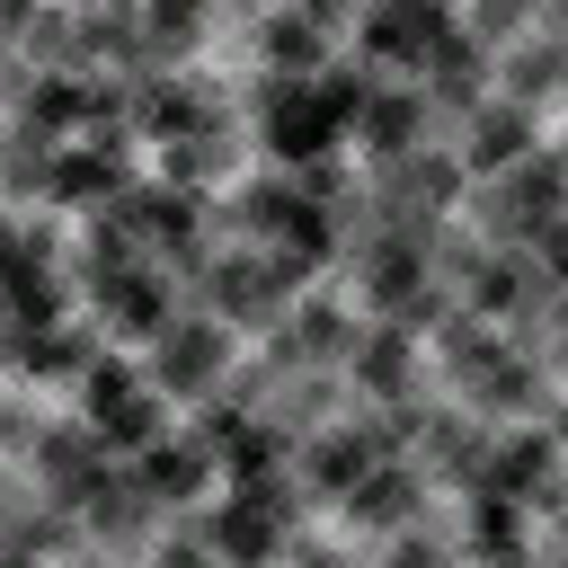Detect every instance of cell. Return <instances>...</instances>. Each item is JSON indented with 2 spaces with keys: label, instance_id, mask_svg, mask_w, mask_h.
<instances>
[{
  "label": "cell",
  "instance_id": "1",
  "mask_svg": "<svg viewBox=\"0 0 568 568\" xmlns=\"http://www.w3.org/2000/svg\"><path fill=\"white\" fill-rule=\"evenodd\" d=\"M550 222H559V160H550V151H524L506 178H488V195H479V231H488L497 248H515V240H550Z\"/></svg>",
  "mask_w": 568,
  "mask_h": 568
},
{
  "label": "cell",
  "instance_id": "2",
  "mask_svg": "<svg viewBox=\"0 0 568 568\" xmlns=\"http://www.w3.org/2000/svg\"><path fill=\"white\" fill-rule=\"evenodd\" d=\"M257 115H266V151H275L284 169H311V160H328V142H337V115L320 106V89H311V80H284V71L257 80Z\"/></svg>",
  "mask_w": 568,
  "mask_h": 568
},
{
  "label": "cell",
  "instance_id": "3",
  "mask_svg": "<svg viewBox=\"0 0 568 568\" xmlns=\"http://www.w3.org/2000/svg\"><path fill=\"white\" fill-rule=\"evenodd\" d=\"M231 373V337H222V320L204 311V320H178V328H160V355H151V382H169V390H213Z\"/></svg>",
  "mask_w": 568,
  "mask_h": 568
},
{
  "label": "cell",
  "instance_id": "4",
  "mask_svg": "<svg viewBox=\"0 0 568 568\" xmlns=\"http://www.w3.org/2000/svg\"><path fill=\"white\" fill-rule=\"evenodd\" d=\"M444 36H453V18L435 0H399V9H373L364 18V62H426Z\"/></svg>",
  "mask_w": 568,
  "mask_h": 568
},
{
  "label": "cell",
  "instance_id": "5",
  "mask_svg": "<svg viewBox=\"0 0 568 568\" xmlns=\"http://www.w3.org/2000/svg\"><path fill=\"white\" fill-rule=\"evenodd\" d=\"M204 302H213V320H284L275 257H213V275H204Z\"/></svg>",
  "mask_w": 568,
  "mask_h": 568
},
{
  "label": "cell",
  "instance_id": "6",
  "mask_svg": "<svg viewBox=\"0 0 568 568\" xmlns=\"http://www.w3.org/2000/svg\"><path fill=\"white\" fill-rule=\"evenodd\" d=\"M98 453H106V435H98V426H62V435H44V444H36V462H44V479H53V506H89V497L106 488Z\"/></svg>",
  "mask_w": 568,
  "mask_h": 568
},
{
  "label": "cell",
  "instance_id": "7",
  "mask_svg": "<svg viewBox=\"0 0 568 568\" xmlns=\"http://www.w3.org/2000/svg\"><path fill=\"white\" fill-rule=\"evenodd\" d=\"M470 488H488V497H532V506H559V497H550V435H515V444L479 453Z\"/></svg>",
  "mask_w": 568,
  "mask_h": 568
},
{
  "label": "cell",
  "instance_id": "8",
  "mask_svg": "<svg viewBox=\"0 0 568 568\" xmlns=\"http://www.w3.org/2000/svg\"><path fill=\"white\" fill-rule=\"evenodd\" d=\"M524 151H532V115L506 106V98H479V106H470V169H479V178H506Z\"/></svg>",
  "mask_w": 568,
  "mask_h": 568
},
{
  "label": "cell",
  "instance_id": "9",
  "mask_svg": "<svg viewBox=\"0 0 568 568\" xmlns=\"http://www.w3.org/2000/svg\"><path fill=\"white\" fill-rule=\"evenodd\" d=\"M98 302H106L124 328H151V337L169 328V284H160V266H151V257H133V266H106V275H98Z\"/></svg>",
  "mask_w": 568,
  "mask_h": 568
},
{
  "label": "cell",
  "instance_id": "10",
  "mask_svg": "<svg viewBox=\"0 0 568 568\" xmlns=\"http://www.w3.org/2000/svg\"><path fill=\"white\" fill-rule=\"evenodd\" d=\"M9 364L18 373H44V382H71L98 364V328H18L9 337Z\"/></svg>",
  "mask_w": 568,
  "mask_h": 568
},
{
  "label": "cell",
  "instance_id": "11",
  "mask_svg": "<svg viewBox=\"0 0 568 568\" xmlns=\"http://www.w3.org/2000/svg\"><path fill=\"white\" fill-rule=\"evenodd\" d=\"M346 373L373 390V399H399L408 382H417V355H408V328L399 320H382V328H364L355 337V355H346Z\"/></svg>",
  "mask_w": 568,
  "mask_h": 568
},
{
  "label": "cell",
  "instance_id": "12",
  "mask_svg": "<svg viewBox=\"0 0 568 568\" xmlns=\"http://www.w3.org/2000/svg\"><path fill=\"white\" fill-rule=\"evenodd\" d=\"M426 115H435V106H426L417 89H382V98L355 115V124H364V151H373V169H382V160H399V151H417Z\"/></svg>",
  "mask_w": 568,
  "mask_h": 568
},
{
  "label": "cell",
  "instance_id": "13",
  "mask_svg": "<svg viewBox=\"0 0 568 568\" xmlns=\"http://www.w3.org/2000/svg\"><path fill=\"white\" fill-rule=\"evenodd\" d=\"M355 524H408L417 506H426V488H417V470H399V462H373L346 497H337Z\"/></svg>",
  "mask_w": 568,
  "mask_h": 568
},
{
  "label": "cell",
  "instance_id": "14",
  "mask_svg": "<svg viewBox=\"0 0 568 568\" xmlns=\"http://www.w3.org/2000/svg\"><path fill=\"white\" fill-rule=\"evenodd\" d=\"M133 479H142V488H151L160 506H178V497H195V488L213 479V453H204L195 435H186V444H169V435H160V444H151L142 462H133Z\"/></svg>",
  "mask_w": 568,
  "mask_h": 568
},
{
  "label": "cell",
  "instance_id": "15",
  "mask_svg": "<svg viewBox=\"0 0 568 568\" xmlns=\"http://www.w3.org/2000/svg\"><path fill=\"white\" fill-rule=\"evenodd\" d=\"M417 71H426V89H417L426 106H479V71H488V62H479V44L444 36V44H435Z\"/></svg>",
  "mask_w": 568,
  "mask_h": 568
},
{
  "label": "cell",
  "instance_id": "16",
  "mask_svg": "<svg viewBox=\"0 0 568 568\" xmlns=\"http://www.w3.org/2000/svg\"><path fill=\"white\" fill-rule=\"evenodd\" d=\"M417 444H426V462H435L444 479H462V488H470V470H479V453H488V444H479V426H470L462 408H426Z\"/></svg>",
  "mask_w": 568,
  "mask_h": 568
},
{
  "label": "cell",
  "instance_id": "17",
  "mask_svg": "<svg viewBox=\"0 0 568 568\" xmlns=\"http://www.w3.org/2000/svg\"><path fill=\"white\" fill-rule=\"evenodd\" d=\"M320 36H328V27H320L311 9H302V18H266V27H257V53H266L284 80H311V71H328V62H320Z\"/></svg>",
  "mask_w": 568,
  "mask_h": 568
},
{
  "label": "cell",
  "instance_id": "18",
  "mask_svg": "<svg viewBox=\"0 0 568 568\" xmlns=\"http://www.w3.org/2000/svg\"><path fill=\"white\" fill-rule=\"evenodd\" d=\"M364 470H373V444H364V435H355V426H346V435H328V444H311V453H302V479H311V488H320V497H346V488H355V479H364Z\"/></svg>",
  "mask_w": 568,
  "mask_h": 568
},
{
  "label": "cell",
  "instance_id": "19",
  "mask_svg": "<svg viewBox=\"0 0 568 568\" xmlns=\"http://www.w3.org/2000/svg\"><path fill=\"white\" fill-rule=\"evenodd\" d=\"M151 506H160V497L124 470V479H106V488L89 497V524H98L106 541H142V532H151Z\"/></svg>",
  "mask_w": 568,
  "mask_h": 568
},
{
  "label": "cell",
  "instance_id": "20",
  "mask_svg": "<svg viewBox=\"0 0 568 568\" xmlns=\"http://www.w3.org/2000/svg\"><path fill=\"white\" fill-rule=\"evenodd\" d=\"M9 311H18V328H53V320H62V275H53L44 257H27V248H18V266H9Z\"/></svg>",
  "mask_w": 568,
  "mask_h": 568
},
{
  "label": "cell",
  "instance_id": "21",
  "mask_svg": "<svg viewBox=\"0 0 568 568\" xmlns=\"http://www.w3.org/2000/svg\"><path fill=\"white\" fill-rule=\"evenodd\" d=\"M98 435H106V453H151L160 435H169V417H160V399L151 390H133V399H115L106 417H89Z\"/></svg>",
  "mask_w": 568,
  "mask_h": 568
},
{
  "label": "cell",
  "instance_id": "22",
  "mask_svg": "<svg viewBox=\"0 0 568 568\" xmlns=\"http://www.w3.org/2000/svg\"><path fill=\"white\" fill-rule=\"evenodd\" d=\"M231 160H240V133H186V142H169V186L231 178Z\"/></svg>",
  "mask_w": 568,
  "mask_h": 568
},
{
  "label": "cell",
  "instance_id": "23",
  "mask_svg": "<svg viewBox=\"0 0 568 568\" xmlns=\"http://www.w3.org/2000/svg\"><path fill=\"white\" fill-rule=\"evenodd\" d=\"M417 426H426V408H408V399H390V408H373V417H355V435L373 444V462H390V453H408V444H417Z\"/></svg>",
  "mask_w": 568,
  "mask_h": 568
},
{
  "label": "cell",
  "instance_id": "24",
  "mask_svg": "<svg viewBox=\"0 0 568 568\" xmlns=\"http://www.w3.org/2000/svg\"><path fill=\"white\" fill-rule=\"evenodd\" d=\"M497 80H506V106H532V98L559 80V53H550V44H524L515 62H497Z\"/></svg>",
  "mask_w": 568,
  "mask_h": 568
},
{
  "label": "cell",
  "instance_id": "25",
  "mask_svg": "<svg viewBox=\"0 0 568 568\" xmlns=\"http://www.w3.org/2000/svg\"><path fill=\"white\" fill-rule=\"evenodd\" d=\"M53 133H36V124H18V142H9V186L18 195H36V186H53V160L62 151H44Z\"/></svg>",
  "mask_w": 568,
  "mask_h": 568
},
{
  "label": "cell",
  "instance_id": "26",
  "mask_svg": "<svg viewBox=\"0 0 568 568\" xmlns=\"http://www.w3.org/2000/svg\"><path fill=\"white\" fill-rule=\"evenodd\" d=\"M133 390H142V373H133L124 355H98V364H89V417H106V408L133 399Z\"/></svg>",
  "mask_w": 568,
  "mask_h": 568
},
{
  "label": "cell",
  "instance_id": "27",
  "mask_svg": "<svg viewBox=\"0 0 568 568\" xmlns=\"http://www.w3.org/2000/svg\"><path fill=\"white\" fill-rule=\"evenodd\" d=\"M470 541H479V550H515V541H524V524H515V497H488V488H479Z\"/></svg>",
  "mask_w": 568,
  "mask_h": 568
}]
</instances>
